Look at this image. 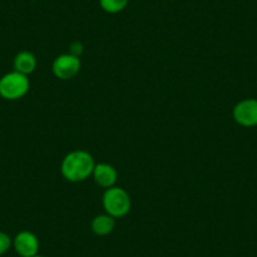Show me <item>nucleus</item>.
I'll list each match as a JSON object with an SVG mask.
<instances>
[{
	"mask_svg": "<svg viewBox=\"0 0 257 257\" xmlns=\"http://www.w3.org/2000/svg\"><path fill=\"white\" fill-rule=\"evenodd\" d=\"M95 165V159L90 153L86 150H73L62 160L61 173L68 182H83L92 175Z\"/></svg>",
	"mask_w": 257,
	"mask_h": 257,
	"instance_id": "obj_1",
	"label": "nucleus"
},
{
	"mask_svg": "<svg viewBox=\"0 0 257 257\" xmlns=\"http://www.w3.org/2000/svg\"><path fill=\"white\" fill-rule=\"evenodd\" d=\"M102 206L107 214L113 218H122L132 209V198L123 188L111 187L102 196Z\"/></svg>",
	"mask_w": 257,
	"mask_h": 257,
	"instance_id": "obj_2",
	"label": "nucleus"
},
{
	"mask_svg": "<svg viewBox=\"0 0 257 257\" xmlns=\"http://www.w3.org/2000/svg\"><path fill=\"white\" fill-rule=\"evenodd\" d=\"M29 88L31 81L28 76L14 70L0 77V97L4 100H21L29 92Z\"/></svg>",
	"mask_w": 257,
	"mask_h": 257,
	"instance_id": "obj_3",
	"label": "nucleus"
},
{
	"mask_svg": "<svg viewBox=\"0 0 257 257\" xmlns=\"http://www.w3.org/2000/svg\"><path fill=\"white\" fill-rule=\"evenodd\" d=\"M82 63L80 57H76L71 53H63L56 57L52 63V72L57 78L62 81H68L75 78L80 73Z\"/></svg>",
	"mask_w": 257,
	"mask_h": 257,
	"instance_id": "obj_4",
	"label": "nucleus"
},
{
	"mask_svg": "<svg viewBox=\"0 0 257 257\" xmlns=\"http://www.w3.org/2000/svg\"><path fill=\"white\" fill-rule=\"evenodd\" d=\"M233 120L243 127L257 126V98H243L234 105Z\"/></svg>",
	"mask_w": 257,
	"mask_h": 257,
	"instance_id": "obj_5",
	"label": "nucleus"
},
{
	"mask_svg": "<svg viewBox=\"0 0 257 257\" xmlns=\"http://www.w3.org/2000/svg\"><path fill=\"white\" fill-rule=\"evenodd\" d=\"M13 248L19 257L36 256L39 251L38 237L27 229L18 232L13 238Z\"/></svg>",
	"mask_w": 257,
	"mask_h": 257,
	"instance_id": "obj_6",
	"label": "nucleus"
},
{
	"mask_svg": "<svg viewBox=\"0 0 257 257\" xmlns=\"http://www.w3.org/2000/svg\"><path fill=\"white\" fill-rule=\"evenodd\" d=\"M92 177L96 184L107 189V188L115 187L116 180H117V170L108 163H98L95 165Z\"/></svg>",
	"mask_w": 257,
	"mask_h": 257,
	"instance_id": "obj_7",
	"label": "nucleus"
},
{
	"mask_svg": "<svg viewBox=\"0 0 257 257\" xmlns=\"http://www.w3.org/2000/svg\"><path fill=\"white\" fill-rule=\"evenodd\" d=\"M37 57L34 56L32 52L29 51H22L14 57L13 61V68L14 71L19 73H23V75L29 76L31 73H33L37 68Z\"/></svg>",
	"mask_w": 257,
	"mask_h": 257,
	"instance_id": "obj_8",
	"label": "nucleus"
},
{
	"mask_svg": "<svg viewBox=\"0 0 257 257\" xmlns=\"http://www.w3.org/2000/svg\"><path fill=\"white\" fill-rule=\"evenodd\" d=\"M115 224V218L111 217L110 214H98V216L93 217L92 222H91V229L96 236H107L113 231Z\"/></svg>",
	"mask_w": 257,
	"mask_h": 257,
	"instance_id": "obj_9",
	"label": "nucleus"
},
{
	"mask_svg": "<svg viewBox=\"0 0 257 257\" xmlns=\"http://www.w3.org/2000/svg\"><path fill=\"white\" fill-rule=\"evenodd\" d=\"M103 12L108 14H117L128 6L130 0H98Z\"/></svg>",
	"mask_w": 257,
	"mask_h": 257,
	"instance_id": "obj_10",
	"label": "nucleus"
},
{
	"mask_svg": "<svg viewBox=\"0 0 257 257\" xmlns=\"http://www.w3.org/2000/svg\"><path fill=\"white\" fill-rule=\"evenodd\" d=\"M13 247V238L7 232L0 231V256L6 254Z\"/></svg>",
	"mask_w": 257,
	"mask_h": 257,
	"instance_id": "obj_11",
	"label": "nucleus"
},
{
	"mask_svg": "<svg viewBox=\"0 0 257 257\" xmlns=\"http://www.w3.org/2000/svg\"><path fill=\"white\" fill-rule=\"evenodd\" d=\"M82 52H83L82 43H80V42H75V43H72V46H71V49H70L71 54H73V56L76 57H81Z\"/></svg>",
	"mask_w": 257,
	"mask_h": 257,
	"instance_id": "obj_12",
	"label": "nucleus"
},
{
	"mask_svg": "<svg viewBox=\"0 0 257 257\" xmlns=\"http://www.w3.org/2000/svg\"><path fill=\"white\" fill-rule=\"evenodd\" d=\"M33 257H47V256H42V254H36V256H33Z\"/></svg>",
	"mask_w": 257,
	"mask_h": 257,
	"instance_id": "obj_13",
	"label": "nucleus"
}]
</instances>
